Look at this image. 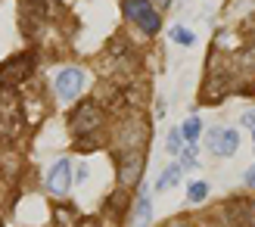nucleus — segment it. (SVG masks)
Masks as SVG:
<instances>
[{
  "label": "nucleus",
  "mask_w": 255,
  "mask_h": 227,
  "mask_svg": "<svg viewBox=\"0 0 255 227\" xmlns=\"http://www.w3.org/2000/svg\"><path fill=\"white\" fill-rule=\"evenodd\" d=\"M146 137H149V124L143 115H125L116 131H112V153L116 156H125V153H146Z\"/></svg>",
  "instance_id": "obj_1"
},
{
  "label": "nucleus",
  "mask_w": 255,
  "mask_h": 227,
  "mask_svg": "<svg viewBox=\"0 0 255 227\" xmlns=\"http://www.w3.org/2000/svg\"><path fill=\"white\" fill-rule=\"evenodd\" d=\"M234 62L224 59L218 50L212 53L209 59V72H206V81H202V94H199V103H218L224 94H231V81H234Z\"/></svg>",
  "instance_id": "obj_2"
},
{
  "label": "nucleus",
  "mask_w": 255,
  "mask_h": 227,
  "mask_svg": "<svg viewBox=\"0 0 255 227\" xmlns=\"http://www.w3.org/2000/svg\"><path fill=\"white\" fill-rule=\"evenodd\" d=\"M103 106L97 103V100H81V106H75V112L69 115V131L78 137V140H87L91 134H97L103 128Z\"/></svg>",
  "instance_id": "obj_3"
},
{
  "label": "nucleus",
  "mask_w": 255,
  "mask_h": 227,
  "mask_svg": "<svg viewBox=\"0 0 255 227\" xmlns=\"http://www.w3.org/2000/svg\"><path fill=\"white\" fill-rule=\"evenodd\" d=\"M122 12L128 22H134L143 34H159L162 28V19H159V9L149 3V0H122Z\"/></svg>",
  "instance_id": "obj_4"
},
{
  "label": "nucleus",
  "mask_w": 255,
  "mask_h": 227,
  "mask_svg": "<svg viewBox=\"0 0 255 227\" xmlns=\"http://www.w3.org/2000/svg\"><path fill=\"white\" fill-rule=\"evenodd\" d=\"M34 69V56L31 53H16V56H9L6 62H0V87H16L22 84L25 78L31 75Z\"/></svg>",
  "instance_id": "obj_5"
},
{
  "label": "nucleus",
  "mask_w": 255,
  "mask_h": 227,
  "mask_svg": "<svg viewBox=\"0 0 255 227\" xmlns=\"http://www.w3.org/2000/svg\"><path fill=\"white\" fill-rule=\"evenodd\" d=\"M16 124H19V100H16V91L0 87V140H9V137L16 134Z\"/></svg>",
  "instance_id": "obj_6"
},
{
  "label": "nucleus",
  "mask_w": 255,
  "mask_h": 227,
  "mask_svg": "<svg viewBox=\"0 0 255 227\" xmlns=\"http://www.w3.org/2000/svg\"><path fill=\"white\" fill-rule=\"evenodd\" d=\"M44 187H47V193L56 196V199L66 196L69 187H72V162L69 159H56L53 165H50L47 178H44Z\"/></svg>",
  "instance_id": "obj_7"
},
{
  "label": "nucleus",
  "mask_w": 255,
  "mask_h": 227,
  "mask_svg": "<svg viewBox=\"0 0 255 227\" xmlns=\"http://www.w3.org/2000/svg\"><path fill=\"white\" fill-rule=\"evenodd\" d=\"M84 91V69H62L56 75V97L59 103H72Z\"/></svg>",
  "instance_id": "obj_8"
},
{
  "label": "nucleus",
  "mask_w": 255,
  "mask_h": 227,
  "mask_svg": "<svg viewBox=\"0 0 255 227\" xmlns=\"http://www.w3.org/2000/svg\"><path fill=\"white\" fill-rule=\"evenodd\" d=\"M116 162H119V187H122V190L137 187L140 174H143L146 153H125V156H116Z\"/></svg>",
  "instance_id": "obj_9"
},
{
  "label": "nucleus",
  "mask_w": 255,
  "mask_h": 227,
  "mask_svg": "<svg viewBox=\"0 0 255 227\" xmlns=\"http://www.w3.org/2000/svg\"><path fill=\"white\" fill-rule=\"evenodd\" d=\"M206 143H209V149H212L215 156L227 159V156H234V153H237V146H240V134H237L234 128H215V131H209Z\"/></svg>",
  "instance_id": "obj_10"
},
{
  "label": "nucleus",
  "mask_w": 255,
  "mask_h": 227,
  "mask_svg": "<svg viewBox=\"0 0 255 227\" xmlns=\"http://www.w3.org/2000/svg\"><path fill=\"white\" fill-rule=\"evenodd\" d=\"M22 6H31V16L41 19V22H50L62 12L59 0H22Z\"/></svg>",
  "instance_id": "obj_11"
},
{
  "label": "nucleus",
  "mask_w": 255,
  "mask_h": 227,
  "mask_svg": "<svg viewBox=\"0 0 255 227\" xmlns=\"http://www.w3.org/2000/svg\"><path fill=\"white\" fill-rule=\"evenodd\" d=\"M131 227H149L152 224V203H149V193L140 190L137 193V203H134V212H131Z\"/></svg>",
  "instance_id": "obj_12"
},
{
  "label": "nucleus",
  "mask_w": 255,
  "mask_h": 227,
  "mask_svg": "<svg viewBox=\"0 0 255 227\" xmlns=\"http://www.w3.org/2000/svg\"><path fill=\"white\" fill-rule=\"evenodd\" d=\"M234 72H237V75H246L249 81L255 78V44H246V47L234 56Z\"/></svg>",
  "instance_id": "obj_13"
},
{
  "label": "nucleus",
  "mask_w": 255,
  "mask_h": 227,
  "mask_svg": "<svg viewBox=\"0 0 255 227\" xmlns=\"http://www.w3.org/2000/svg\"><path fill=\"white\" fill-rule=\"evenodd\" d=\"M181 174H184V165H181V162L168 165V168L159 174V181H156V193H162V190H168V187H174L177 181H181Z\"/></svg>",
  "instance_id": "obj_14"
},
{
  "label": "nucleus",
  "mask_w": 255,
  "mask_h": 227,
  "mask_svg": "<svg viewBox=\"0 0 255 227\" xmlns=\"http://www.w3.org/2000/svg\"><path fill=\"white\" fill-rule=\"evenodd\" d=\"M209 193H212V187H209V181H193V184H190L187 187V199H190V203H206V199H209Z\"/></svg>",
  "instance_id": "obj_15"
},
{
  "label": "nucleus",
  "mask_w": 255,
  "mask_h": 227,
  "mask_svg": "<svg viewBox=\"0 0 255 227\" xmlns=\"http://www.w3.org/2000/svg\"><path fill=\"white\" fill-rule=\"evenodd\" d=\"M171 41L181 44V47H193L196 44V34L190 31V28H184V25H174V28H171Z\"/></svg>",
  "instance_id": "obj_16"
},
{
  "label": "nucleus",
  "mask_w": 255,
  "mask_h": 227,
  "mask_svg": "<svg viewBox=\"0 0 255 227\" xmlns=\"http://www.w3.org/2000/svg\"><path fill=\"white\" fill-rule=\"evenodd\" d=\"M184 143H187V140H184V131H181V128H171V131H168V143H165V149H168L171 156H181Z\"/></svg>",
  "instance_id": "obj_17"
},
{
  "label": "nucleus",
  "mask_w": 255,
  "mask_h": 227,
  "mask_svg": "<svg viewBox=\"0 0 255 227\" xmlns=\"http://www.w3.org/2000/svg\"><path fill=\"white\" fill-rule=\"evenodd\" d=\"M181 131H184V140H187V143H196V137H199V131H202V121H199V118H187Z\"/></svg>",
  "instance_id": "obj_18"
},
{
  "label": "nucleus",
  "mask_w": 255,
  "mask_h": 227,
  "mask_svg": "<svg viewBox=\"0 0 255 227\" xmlns=\"http://www.w3.org/2000/svg\"><path fill=\"white\" fill-rule=\"evenodd\" d=\"M240 31H243V37H246L249 44H255V16H249L243 25H240Z\"/></svg>",
  "instance_id": "obj_19"
},
{
  "label": "nucleus",
  "mask_w": 255,
  "mask_h": 227,
  "mask_svg": "<svg viewBox=\"0 0 255 227\" xmlns=\"http://www.w3.org/2000/svg\"><path fill=\"white\" fill-rule=\"evenodd\" d=\"M87 174H91V171H87V165H81L78 171H75V181H78V184H84V181H87Z\"/></svg>",
  "instance_id": "obj_20"
},
{
  "label": "nucleus",
  "mask_w": 255,
  "mask_h": 227,
  "mask_svg": "<svg viewBox=\"0 0 255 227\" xmlns=\"http://www.w3.org/2000/svg\"><path fill=\"white\" fill-rule=\"evenodd\" d=\"M75 227H100V221H97V218H81Z\"/></svg>",
  "instance_id": "obj_21"
},
{
  "label": "nucleus",
  "mask_w": 255,
  "mask_h": 227,
  "mask_svg": "<svg viewBox=\"0 0 255 227\" xmlns=\"http://www.w3.org/2000/svg\"><path fill=\"white\" fill-rule=\"evenodd\" d=\"M243 124L255 131V112H246V115H243Z\"/></svg>",
  "instance_id": "obj_22"
},
{
  "label": "nucleus",
  "mask_w": 255,
  "mask_h": 227,
  "mask_svg": "<svg viewBox=\"0 0 255 227\" xmlns=\"http://www.w3.org/2000/svg\"><path fill=\"white\" fill-rule=\"evenodd\" d=\"M246 187H255V165L246 171Z\"/></svg>",
  "instance_id": "obj_23"
},
{
  "label": "nucleus",
  "mask_w": 255,
  "mask_h": 227,
  "mask_svg": "<svg viewBox=\"0 0 255 227\" xmlns=\"http://www.w3.org/2000/svg\"><path fill=\"white\" fill-rule=\"evenodd\" d=\"M149 3H152V6H156V9H165V6H168V3H171V0H149Z\"/></svg>",
  "instance_id": "obj_24"
},
{
  "label": "nucleus",
  "mask_w": 255,
  "mask_h": 227,
  "mask_svg": "<svg viewBox=\"0 0 255 227\" xmlns=\"http://www.w3.org/2000/svg\"><path fill=\"white\" fill-rule=\"evenodd\" d=\"M246 94H249V97H255V78L249 81V87H246Z\"/></svg>",
  "instance_id": "obj_25"
},
{
  "label": "nucleus",
  "mask_w": 255,
  "mask_h": 227,
  "mask_svg": "<svg viewBox=\"0 0 255 227\" xmlns=\"http://www.w3.org/2000/svg\"><path fill=\"white\" fill-rule=\"evenodd\" d=\"M171 227H190V224H187V221H174Z\"/></svg>",
  "instance_id": "obj_26"
},
{
  "label": "nucleus",
  "mask_w": 255,
  "mask_h": 227,
  "mask_svg": "<svg viewBox=\"0 0 255 227\" xmlns=\"http://www.w3.org/2000/svg\"><path fill=\"white\" fill-rule=\"evenodd\" d=\"M252 149H255V131H252Z\"/></svg>",
  "instance_id": "obj_27"
},
{
  "label": "nucleus",
  "mask_w": 255,
  "mask_h": 227,
  "mask_svg": "<svg viewBox=\"0 0 255 227\" xmlns=\"http://www.w3.org/2000/svg\"><path fill=\"white\" fill-rule=\"evenodd\" d=\"M0 227H6V224H3V221H0Z\"/></svg>",
  "instance_id": "obj_28"
}]
</instances>
